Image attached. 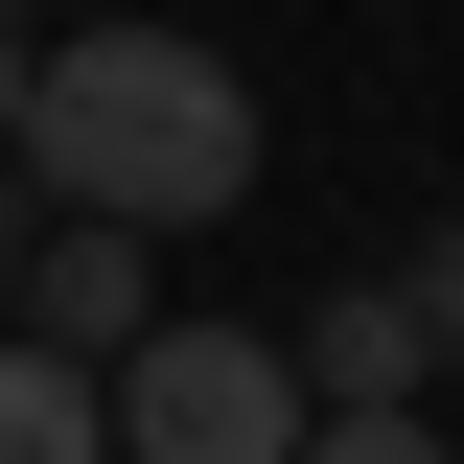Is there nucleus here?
Instances as JSON below:
<instances>
[{"instance_id":"1","label":"nucleus","mask_w":464,"mask_h":464,"mask_svg":"<svg viewBox=\"0 0 464 464\" xmlns=\"http://www.w3.org/2000/svg\"><path fill=\"white\" fill-rule=\"evenodd\" d=\"M24 186H47V209H116V232H209L232 186H256L232 47H186V24H70V47L24 70Z\"/></svg>"},{"instance_id":"2","label":"nucleus","mask_w":464,"mask_h":464,"mask_svg":"<svg viewBox=\"0 0 464 464\" xmlns=\"http://www.w3.org/2000/svg\"><path fill=\"white\" fill-rule=\"evenodd\" d=\"M302 418L325 395H302L256 325H140L116 348V464H302Z\"/></svg>"},{"instance_id":"3","label":"nucleus","mask_w":464,"mask_h":464,"mask_svg":"<svg viewBox=\"0 0 464 464\" xmlns=\"http://www.w3.org/2000/svg\"><path fill=\"white\" fill-rule=\"evenodd\" d=\"M0 464H116V395H93V348L0 325Z\"/></svg>"},{"instance_id":"4","label":"nucleus","mask_w":464,"mask_h":464,"mask_svg":"<svg viewBox=\"0 0 464 464\" xmlns=\"http://www.w3.org/2000/svg\"><path fill=\"white\" fill-rule=\"evenodd\" d=\"M140 256H163V232L70 209V232H47V279H24V325H47V348H140Z\"/></svg>"},{"instance_id":"5","label":"nucleus","mask_w":464,"mask_h":464,"mask_svg":"<svg viewBox=\"0 0 464 464\" xmlns=\"http://www.w3.org/2000/svg\"><path fill=\"white\" fill-rule=\"evenodd\" d=\"M302 395H418V302H395V279L325 302V372H302Z\"/></svg>"},{"instance_id":"6","label":"nucleus","mask_w":464,"mask_h":464,"mask_svg":"<svg viewBox=\"0 0 464 464\" xmlns=\"http://www.w3.org/2000/svg\"><path fill=\"white\" fill-rule=\"evenodd\" d=\"M302 464H441V441H418V395H325V418H302Z\"/></svg>"},{"instance_id":"7","label":"nucleus","mask_w":464,"mask_h":464,"mask_svg":"<svg viewBox=\"0 0 464 464\" xmlns=\"http://www.w3.org/2000/svg\"><path fill=\"white\" fill-rule=\"evenodd\" d=\"M395 302H418V372H464V232H441V256H418Z\"/></svg>"},{"instance_id":"8","label":"nucleus","mask_w":464,"mask_h":464,"mask_svg":"<svg viewBox=\"0 0 464 464\" xmlns=\"http://www.w3.org/2000/svg\"><path fill=\"white\" fill-rule=\"evenodd\" d=\"M0 163H24V24H0Z\"/></svg>"},{"instance_id":"9","label":"nucleus","mask_w":464,"mask_h":464,"mask_svg":"<svg viewBox=\"0 0 464 464\" xmlns=\"http://www.w3.org/2000/svg\"><path fill=\"white\" fill-rule=\"evenodd\" d=\"M0 24H24V0H0Z\"/></svg>"}]
</instances>
